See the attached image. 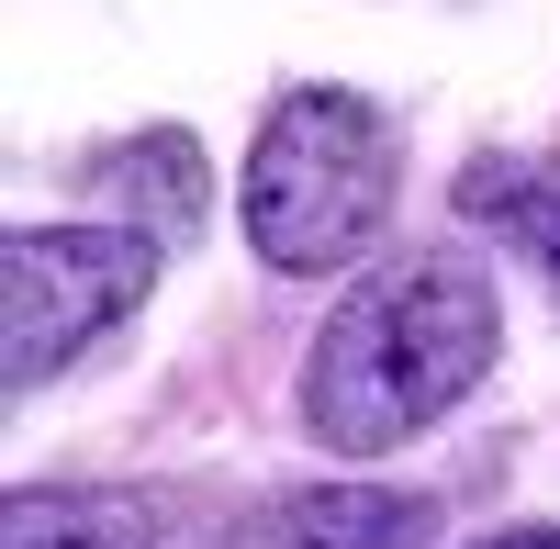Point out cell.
I'll use <instances>...</instances> for the list:
<instances>
[{
	"label": "cell",
	"mask_w": 560,
	"mask_h": 549,
	"mask_svg": "<svg viewBox=\"0 0 560 549\" xmlns=\"http://www.w3.org/2000/svg\"><path fill=\"white\" fill-rule=\"evenodd\" d=\"M258 538L269 549H427L438 505H427V493H393V482H325V493L269 505Z\"/></svg>",
	"instance_id": "5"
},
{
	"label": "cell",
	"mask_w": 560,
	"mask_h": 549,
	"mask_svg": "<svg viewBox=\"0 0 560 549\" xmlns=\"http://www.w3.org/2000/svg\"><path fill=\"white\" fill-rule=\"evenodd\" d=\"M459 213L471 224H504L560 292V157H471L459 168Z\"/></svg>",
	"instance_id": "7"
},
{
	"label": "cell",
	"mask_w": 560,
	"mask_h": 549,
	"mask_svg": "<svg viewBox=\"0 0 560 549\" xmlns=\"http://www.w3.org/2000/svg\"><path fill=\"white\" fill-rule=\"evenodd\" d=\"M393 179H404V147L370 90H280L247 147V191H236L247 247L280 281H325L382 236Z\"/></svg>",
	"instance_id": "2"
},
{
	"label": "cell",
	"mask_w": 560,
	"mask_h": 549,
	"mask_svg": "<svg viewBox=\"0 0 560 549\" xmlns=\"http://www.w3.org/2000/svg\"><path fill=\"white\" fill-rule=\"evenodd\" d=\"M482 549H560V527H504V538H482Z\"/></svg>",
	"instance_id": "8"
},
{
	"label": "cell",
	"mask_w": 560,
	"mask_h": 549,
	"mask_svg": "<svg viewBox=\"0 0 560 549\" xmlns=\"http://www.w3.org/2000/svg\"><path fill=\"white\" fill-rule=\"evenodd\" d=\"M90 191H102V202H135V224H147L158 247H179V236H202L213 179H202V147H191L179 124H147V135H124V147L90 157Z\"/></svg>",
	"instance_id": "4"
},
{
	"label": "cell",
	"mask_w": 560,
	"mask_h": 549,
	"mask_svg": "<svg viewBox=\"0 0 560 549\" xmlns=\"http://www.w3.org/2000/svg\"><path fill=\"white\" fill-rule=\"evenodd\" d=\"M168 538V505L158 493H113V482H23L12 493V527L0 549H158Z\"/></svg>",
	"instance_id": "6"
},
{
	"label": "cell",
	"mask_w": 560,
	"mask_h": 549,
	"mask_svg": "<svg viewBox=\"0 0 560 549\" xmlns=\"http://www.w3.org/2000/svg\"><path fill=\"white\" fill-rule=\"evenodd\" d=\"M147 292H158L147 224H12V247H0V371H12V393L57 382Z\"/></svg>",
	"instance_id": "3"
},
{
	"label": "cell",
	"mask_w": 560,
	"mask_h": 549,
	"mask_svg": "<svg viewBox=\"0 0 560 549\" xmlns=\"http://www.w3.org/2000/svg\"><path fill=\"white\" fill-rule=\"evenodd\" d=\"M504 303L471 258H393L314 326L303 348V427L337 448V460H382L415 427H438L459 393L493 371Z\"/></svg>",
	"instance_id": "1"
}]
</instances>
